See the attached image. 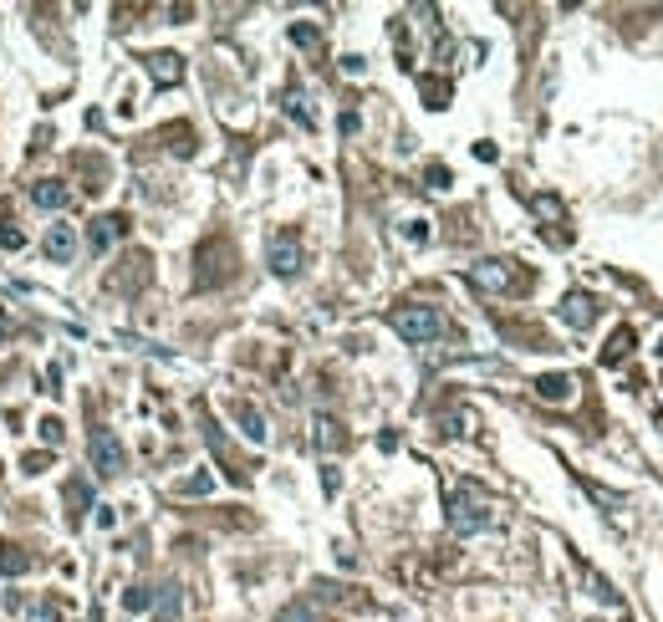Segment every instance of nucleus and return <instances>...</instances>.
I'll use <instances>...</instances> for the list:
<instances>
[{
	"instance_id": "obj_15",
	"label": "nucleus",
	"mask_w": 663,
	"mask_h": 622,
	"mask_svg": "<svg viewBox=\"0 0 663 622\" xmlns=\"http://www.w3.org/2000/svg\"><path fill=\"white\" fill-rule=\"evenodd\" d=\"M316 444H322V449H342V444H347L337 418H316Z\"/></svg>"
},
{
	"instance_id": "obj_18",
	"label": "nucleus",
	"mask_w": 663,
	"mask_h": 622,
	"mask_svg": "<svg viewBox=\"0 0 663 622\" xmlns=\"http://www.w3.org/2000/svg\"><path fill=\"white\" fill-rule=\"evenodd\" d=\"M286 113L296 117V123H306V128H316V117H312V107H306V97H301L296 87L286 92Z\"/></svg>"
},
{
	"instance_id": "obj_4",
	"label": "nucleus",
	"mask_w": 663,
	"mask_h": 622,
	"mask_svg": "<svg viewBox=\"0 0 663 622\" xmlns=\"http://www.w3.org/2000/svg\"><path fill=\"white\" fill-rule=\"evenodd\" d=\"M266 260H271V271L281 276V281H291V276L301 271V240L291 230L271 235V246H266Z\"/></svg>"
},
{
	"instance_id": "obj_11",
	"label": "nucleus",
	"mask_w": 663,
	"mask_h": 622,
	"mask_svg": "<svg viewBox=\"0 0 663 622\" xmlns=\"http://www.w3.org/2000/svg\"><path fill=\"white\" fill-rule=\"evenodd\" d=\"M148 77H154L158 87H174V82L184 77V62L174 52H154V56H148Z\"/></svg>"
},
{
	"instance_id": "obj_12",
	"label": "nucleus",
	"mask_w": 663,
	"mask_h": 622,
	"mask_svg": "<svg viewBox=\"0 0 663 622\" xmlns=\"http://www.w3.org/2000/svg\"><path fill=\"white\" fill-rule=\"evenodd\" d=\"M66 520H72V526H82V516H87L92 510V485L87 480H66Z\"/></svg>"
},
{
	"instance_id": "obj_1",
	"label": "nucleus",
	"mask_w": 663,
	"mask_h": 622,
	"mask_svg": "<svg viewBox=\"0 0 663 622\" xmlns=\"http://www.w3.org/2000/svg\"><path fill=\"white\" fill-rule=\"evenodd\" d=\"M490 526V500H485V490H475V485H459L455 495H449V531L455 536H475Z\"/></svg>"
},
{
	"instance_id": "obj_16",
	"label": "nucleus",
	"mask_w": 663,
	"mask_h": 622,
	"mask_svg": "<svg viewBox=\"0 0 663 622\" xmlns=\"http://www.w3.org/2000/svg\"><path fill=\"white\" fill-rule=\"evenodd\" d=\"M26 567H31L26 551H15V546H0V571H5V577H21Z\"/></svg>"
},
{
	"instance_id": "obj_13",
	"label": "nucleus",
	"mask_w": 663,
	"mask_h": 622,
	"mask_svg": "<svg viewBox=\"0 0 663 622\" xmlns=\"http://www.w3.org/2000/svg\"><path fill=\"white\" fill-rule=\"evenodd\" d=\"M154 612H158V622H179V612H184V592L179 587H158L154 592Z\"/></svg>"
},
{
	"instance_id": "obj_29",
	"label": "nucleus",
	"mask_w": 663,
	"mask_h": 622,
	"mask_svg": "<svg viewBox=\"0 0 663 622\" xmlns=\"http://www.w3.org/2000/svg\"><path fill=\"white\" fill-rule=\"evenodd\" d=\"M429 184L434 189H449V169H429Z\"/></svg>"
},
{
	"instance_id": "obj_24",
	"label": "nucleus",
	"mask_w": 663,
	"mask_h": 622,
	"mask_svg": "<svg viewBox=\"0 0 663 622\" xmlns=\"http://www.w3.org/2000/svg\"><path fill=\"white\" fill-rule=\"evenodd\" d=\"M628 347H633V332H618V337H612V352H608V363H623V357H628Z\"/></svg>"
},
{
	"instance_id": "obj_21",
	"label": "nucleus",
	"mask_w": 663,
	"mask_h": 622,
	"mask_svg": "<svg viewBox=\"0 0 663 622\" xmlns=\"http://www.w3.org/2000/svg\"><path fill=\"white\" fill-rule=\"evenodd\" d=\"M276 622H322V617H316L306 602H291V607H281V617H276Z\"/></svg>"
},
{
	"instance_id": "obj_6",
	"label": "nucleus",
	"mask_w": 663,
	"mask_h": 622,
	"mask_svg": "<svg viewBox=\"0 0 663 622\" xmlns=\"http://www.w3.org/2000/svg\"><path fill=\"white\" fill-rule=\"evenodd\" d=\"M557 316L572 326V332H587V326L598 322V301L587 296V291H567V296H561V306H557Z\"/></svg>"
},
{
	"instance_id": "obj_27",
	"label": "nucleus",
	"mask_w": 663,
	"mask_h": 622,
	"mask_svg": "<svg viewBox=\"0 0 663 622\" xmlns=\"http://www.w3.org/2000/svg\"><path fill=\"white\" fill-rule=\"evenodd\" d=\"M291 41H296V46H316V31L312 26H296V31H291Z\"/></svg>"
},
{
	"instance_id": "obj_2",
	"label": "nucleus",
	"mask_w": 663,
	"mask_h": 622,
	"mask_svg": "<svg viewBox=\"0 0 663 622\" xmlns=\"http://www.w3.org/2000/svg\"><path fill=\"white\" fill-rule=\"evenodd\" d=\"M393 322V332L404 342H414V347H424V342H434V337H444V316H439V306H398L388 316Z\"/></svg>"
},
{
	"instance_id": "obj_7",
	"label": "nucleus",
	"mask_w": 663,
	"mask_h": 622,
	"mask_svg": "<svg viewBox=\"0 0 663 622\" xmlns=\"http://www.w3.org/2000/svg\"><path fill=\"white\" fill-rule=\"evenodd\" d=\"M123 235H128V220H123V215H103V220H92V225H87V246L103 256V250H113Z\"/></svg>"
},
{
	"instance_id": "obj_10",
	"label": "nucleus",
	"mask_w": 663,
	"mask_h": 622,
	"mask_svg": "<svg viewBox=\"0 0 663 622\" xmlns=\"http://www.w3.org/2000/svg\"><path fill=\"white\" fill-rule=\"evenodd\" d=\"M230 418L240 424V434H246L250 444H266V418H260L256 403H230Z\"/></svg>"
},
{
	"instance_id": "obj_23",
	"label": "nucleus",
	"mask_w": 663,
	"mask_h": 622,
	"mask_svg": "<svg viewBox=\"0 0 663 622\" xmlns=\"http://www.w3.org/2000/svg\"><path fill=\"white\" fill-rule=\"evenodd\" d=\"M0 246H5V250H26V235L15 230V225H0Z\"/></svg>"
},
{
	"instance_id": "obj_30",
	"label": "nucleus",
	"mask_w": 663,
	"mask_h": 622,
	"mask_svg": "<svg viewBox=\"0 0 663 622\" xmlns=\"http://www.w3.org/2000/svg\"><path fill=\"white\" fill-rule=\"evenodd\" d=\"M0 337H5V322H0Z\"/></svg>"
},
{
	"instance_id": "obj_14",
	"label": "nucleus",
	"mask_w": 663,
	"mask_h": 622,
	"mask_svg": "<svg viewBox=\"0 0 663 622\" xmlns=\"http://www.w3.org/2000/svg\"><path fill=\"white\" fill-rule=\"evenodd\" d=\"M572 388H577V383H572L567 373H547V377H536V393H541L547 403H567V398H572Z\"/></svg>"
},
{
	"instance_id": "obj_9",
	"label": "nucleus",
	"mask_w": 663,
	"mask_h": 622,
	"mask_svg": "<svg viewBox=\"0 0 663 622\" xmlns=\"http://www.w3.org/2000/svg\"><path fill=\"white\" fill-rule=\"evenodd\" d=\"M31 205H41V209H66V205H72V189H66L62 179H36V184H31Z\"/></svg>"
},
{
	"instance_id": "obj_26",
	"label": "nucleus",
	"mask_w": 663,
	"mask_h": 622,
	"mask_svg": "<svg viewBox=\"0 0 663 622\" xmlns=\"http://www.w3.org/2000/svg\"><path fill=\"white\" fill-rule=\"evenodd\" d=\"M46 465H52L46 454H26V475H46Z\"/></svg>"
},
{
	"instance_id": "obj_3",
	"label": "nucleus",
	"mask_w": 663,
	"mask_h": 622,
	"mask_svg": "<svg viewBox=\"0 0 663 622\" xmlns=\"http://www.w3.org/2000/svg\"><path fill=\"white\" fill-rule=\"evenodd\" d=\"M87 454H92V469H97V475H107V480L128 469V454H123V444H117L113 428H97V434H92V444H87Z\"/></svg>"
},
{
	"instance_id": "obj_5",
	"label": "nucleus",
	"mask_w": 663,
	"mask_h": 622,
	"mask_svg": "<svg viewBox=\"0 0 663 622\" xmlns=\"http://www.w3.org/2000/svg\"><path fill=\"white\" fill-rule=\"evenodd\" d=\"M469 286H480V291H510L516 286V260H475L469 266Z\"/></svg>"
},
{
	"instance_id": "obj_19",
	"label": "nucleus",
	"mask_w": 663,
	"mask_h": 622,
	"mask_svg": "<svg viewBox=\"0 0 663 622\" xmlns=\"http://www.w3.org/2000/svg\"><path fill=\"white\" fill-rule=\"evenodd\" d=\"M36 434H41V444H52V449H56L66 428H62V418H56V414H46V418H41V424H36Z\"/></svg>"
},
{
	"instance_id": "obj_8",
	"label": "nucleus",
	"mask_w": 663,
	"mask_h": 622,
	"mask_svg": "<svg viewBox=\"0 0 663 622\" xmlns=\"http://www.w3.org/2000/svg\"><path fill=\"white\" fill-rule=\"evenodd\" d=\"M41 250H46V260L66 266V260L77 256V230H72V225H52V230H46V240H41Z\"/></svg>"
},
{
	"instance_id": "obj_25",
	"label": "nucleus",
	"mask_w": 663,
	"mask_h": 622,
	"mask_svg": "<svg viewBox=\"0 0 663 622\" xmlns=\"http://www.w3.org/2000/svg\"><path fill=\"white\" fill-rule=\"evenodd\" d=\"M592 597H598V602H618V592H612V587L602 582V577H592Z\"/></svg>"
},
{
	"instance_id": "obj_22",
	"label": "nucleus",
	"mask_w": 663,
	"mask_h": 622,
	"mask_svg": "<svg viewBox=\"0 0 663 622\" xmlns=\"http://www.w3.org/2000/svg\"><path fill=\"white\" fill-rule=\"evenodd\" d=\"M531 209L541 215V220H561V199H551V195H536Z\"/></svg>"
},
{
	"instance_id": "obj_28",
	"label": "nucleus",
	"mask_w": 663,
	"mask_h": 622,
	"mask_svg": "<svg viewBox=\"0 0 663 622\" xmlns=\"http://www.w3.org/2000/svg\"><path fill=\"white\" fill-rule=\"evenodd\" d=\"M92 510H97V526H103V531H113V526H117L113 506H92Z\"/></svg>"
},
{
	"instance_id": "obj_20",
	"label": "nucleus",
	"mask_w": 663,
	"mask_h": 622,
	"mask_svg": "<svg viewBox=\"0 0 663 622\" xmlns=\"http://www.w3.org/2000/svg\"><path fill=\"white\" fill-rule=\"evenodd\" d=\"M209 490H215V475H205V469L189 475V480H179V495H209Z\"/></svg>"
},
{
	"instance_id": "obj_17",
	"label": "nucleus",
	"mask_w": 663,
	"mask_h": 622,
	"mask_svg": "<svg viewBox=\"0 0 663 622\" xmlns=\"http://www.w3.org/2000/svg\"><path fill=\"white\" fill-rule=\"evenodd\" d=\"M123 607L128 612H154V587H128V592H123Z\"/></svg>"
}]
</instances>
